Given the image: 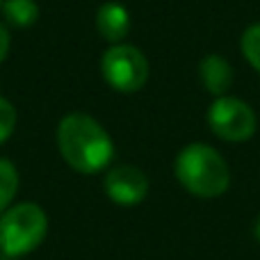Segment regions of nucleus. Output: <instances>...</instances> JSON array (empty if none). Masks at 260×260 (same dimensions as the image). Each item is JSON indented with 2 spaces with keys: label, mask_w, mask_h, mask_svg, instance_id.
Wrapping results in <instances>:
<instances>
[{
  "label": "nucleus",
  "mask_w": 260,
  "mask_h": 260,
  "mask_svg": "<svg viewBox=\"0 0 260 260\" xmlns=\"http://www.w3.org/2000/svg\"><path fill=\"white\" fill-rule=\"evenodd\" d=\"M57 148L67 165L80 174L103 171L114 157V144L108 130L82 112L67 114L59 121Z\"/></svg>",
  "instance_id": "f257e3e1"
},
{
  "label": "nucleus",
  "mask_w": 260,
  "mask_h": 260,
  "mask_svg": "<svg viewBox=\"0 0 260 260\" xmlns=\"http://www.w3.org/2000/svg\"><path fill=\"white\" fill-rule=\"evenodd\" d=\"M176 178L189 194L215 199L229 189L231 171L219 151L201 142L187 144L176 157Z\"/></svg>",
  "instance_id": "f03ea898"
},
{
  "label": "nucleus",
  "mask_w": 260,
  "mask_h": 260,
  "mask_svg": "<svg viewBox=\"0 0 260 260\" xmlns=\"http://www.w3.org/2000/svg\"><path fill=\"white\" fill-rule=\"evenodd\" d=\"M48 217L37 203H16L0 217V251L18 258L35 251L46 238Z\"/></svg>",
  "instance_id": "7ed1b4c3"
},
{
  "label": "nucleus",
  "mask_w": 260,
  "mask_h": 260,
  "mask_svg": "<svg viewBox=\"0 0 260 260\" xmlns=\"http://www.w3.org/2000/svg\"><path fill=\"white\" fill-rule=\"evenodd\" d=\"M103 78L119 94H135L148 82V59L137 46L114 44L101 59Z\"/></svg>",
  "instance_id": "20e7f679"
},
{
  "label": "nucleus",
  "mask_w": 260,
  "mask_h": 260,
  "mask_svg": "<svg viewBox=\"0 0 260 260\" xmlns=\"http://www.w3.org/2000/svg\"><path fill=\"white\" fill-rule=\"evenodd\" d=\"M208 123L219 139L238 144L253 137L258 119L249 103L235 99V96H219L212 101L210 110H208Z\"/></svg>",
  "instance_id": "39448f33"
},
{
  "label": "nucleus",
  "mask_w": 260,
  "mask_h": 260,
  "mask_svg": "<svg viewBox=\"0 0 260 260\" xmlns=\"http://www.w3.org/2000/svg\"><path fill=\"white\" fill-rule=\"evenodd\" d=\"M105 194L119 206H137L148 194V178L137 167H112L105 176Z\"/></svg>",
  "instance_id": "423d86ee"
},
{
  "label": "nucleus",
  "mask_w": 260,
  "mask_h": 260,
  "mask_svg": "<svg viewBox=\"0 0 260 260\" xmlns=\"http://www.w3.org/2000/svg\"><path fill=\"white\" fill-rule=\"evenodd\" d=\"M96 30L101 32L105 41L110 44H121L130 32V14L121 3H103L96 12Z\"/></svg>",
  "instance_id": "0eeeda50"
},
{
  "label": "nucleus",
  "mask_w": 260,
  "mask_h": 260,
  "mask_svg": "<svg viewBox=\"0 0 260 260\" xmlns=\"http://www.w3.org/2000/svg\"><path fill=\"white\" fill-rule=\"evenodd\" d=\"M199 76H201L203 87H206L210 94H215L217 99L226 96V91L233 87V67L229 64V59L217 53H210L201 59V64H199Z\"/></svg>",
  "instance_id": "6e6552de"
},
{
  "label": "nucleus",
  "mask_w": 260,
  "mask_h": 260,
  "mask_svg": "<svg viewBox=\"0 0 260 260\" xmlns=\"http://www.w3.org/2000/svg\"><path fill=\"white\" fill-rule=\"evenodd\" d=\"M5 21L14 27H30L39 18V5L35 0H5L3 3Z\"/></svg>",
  "instance_id": "1a4fd4ad"
},
{
  "label": "nucleus",
  "mask_w": 260,
  "mask_h": 260,
  "mask_svg": "<svg viewBox=\"0 0 260 260\" xmlns=\"http://www.w3.org/2000/svg\"><path fill=\"white\" fill-rule=\"evenodd\" d=\"M18 192V171L9 160L0 157V212L9 208Z\"/></svg>",
  "instance_id": "9d476101"
},
{
  "label": "nucleus",
  "mask_w": 260,
  "mask_h": 260,
  "mask_svg": "<svg viewBox=\"0 0 260 260\" xmlns=\"http://www.w3.org/2000/svg\"><path fill=\"white\" fill-rule=\"evenodd\" d=\"M240 48H242L247 62L260 73V23H253L244 30L242 39H240Z\"/></svg>",
  "instance_id": "9b49d317"
},
{
  "label": "nucleus",
  "mask_w": 260,
  "mask_h": 260,
  "mask_svg": "<svg viewBox=\"0 0 260 260\" xmlns=\"http://www.w3.org/2000/svg\"><path fill=\"white\" fill-rule=\"evenodd\" d=\"M14 128H16V108L0 96V144H5L12 137Z\"/></svg>",
  "instance_id": "f8f14e48"
},
{
  "label": "nucleus",
  "mask_w": 260,
  "mask_h": 260,
  "mask_svg": "<svg viewBox=\"0 0 260 260\" xmlns=\"http://www.w3.org/2000/svg\"><path fill=\"white\" fill-rule=\"evenodd\" d=\"M9 44H12V39H9V30L3 25V23H0V64H3L5 57H7Z\"/></svg>",
  "instance_id": "ddd939ff"
},
{
  "label": "nucleus",
  "mask_w": 260,
  "mask_h": 260,
  "mask_svg": "<svg viewBox=\"0 0 260 260\" xmlns=\"http://www.w3.org/2000/svg\"><path fill=\"white\" fill-rule=\"evenodd\" d=\"M253 231H256V238L260 240V215H258V219H256V229H253Z\"/></svg>",
  "instance_id": "4468645a"
},
{
  "label": "nucleus",
  "mask_w": 260,
  "mask_h": 260,
  "mask_svg": "<svg viewBox=\"0 0 260 260\" xmlns=\"http://www.w3.org/2000/svg\"><path fill=\"white\" fill-rule=\"evenodd\" d=\"M3 3H5V0H0V7H3Z\"/></svg>",
  "instance_id": "2eb2a0df"
}]
</instances>
